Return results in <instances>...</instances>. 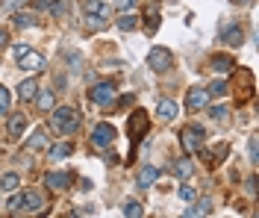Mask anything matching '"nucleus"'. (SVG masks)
Instances as JSON below:
<instances>
[{"label": "nucleus", "instance_id": "20", "mask_svg": "<svg viewBox=\"0 0 259 218\" xmlns=\"http://www.w3.org/2000/svg\"><path fill=\"white\" fill-rule=\"evenodd\" d=\"M71 154H74V148H71L68 142H62V145L50 148V159H65V156H71Z\"/></svg>", "mask_w": 259, "mask_h": 218}, {"label": "nucleus", "instance_id": "34", "mask_svg": "<svg viewBox=\"0 0 259 218\" xmlns=\"http://www.w3.org/2000/svg\"><path fill=\"white\" fill-rule=\"evenodd\" d=\"M236 3H254V0H236Z\"/></svg>", "mask_w": 259, "mask_h": 218}, {"label": "nucleus", "instance_id": "6", "mask_svg": "<svg viewBox=\"0 0 259 218\" xmlns=\"http://www.w3.org/2000/svg\"><path fill=\"white\" fill-rule=\"evenodd\" d=\"M86 15H88L94 24H103V21L109 18V6H106L103 0H88V3H86Z\"/></svg>", "mask_w": 259, "mask_h": 218}, {"label": "nucleus", "instance_id": "21", "mask_svg": "<svg viewBox=\"0 0 259 218\" xmlns=\"http://www.w3.org/2000/svg\"><path fill=\"white\" fill-rule=\"evenodd\" d=\"M18 183H21L18 174H3V180H0V192H15Z\"/></svg>", "mask_w": 259, "mask_h": 218}, {"label": "nucleus", "instance_id": "16", "mask_svg": "<svg viewBox=\"0 0 259 218\" xmlns=\"http://www.w3.org/2000/svg\"><path fill=\"white\" fill-rule=\"evenodd\" d=\"M245 41V32H242V27H233V30H227L224 32V44H230V47H239Z\"/></svg>", "mask_w": 259, "mask_h": 218}, {"label": "nucleus", "instance_id": "19", "mask_svg": "<svg viewBox=\"0 0 259 218\" xmlns=\"http://www.w3.org/2000/svg\"><path fill=\"white\" fill-rule=\"evenodd\" d=\"M35 94H38V109H41V112L53 109V92H50V89H44V92H35Z\"/></svg>", "mask_w": 259, "mask_h": 218}, {"label": "nucleus", "instance_id": "14", "mask_svg": "<svg viewBox=\"0 0 259 218\" xmlns=\"http://www.w3.org/2000/svg\"><path fill=\"white\" fill-rule=\"evenodd\" d=\"M156 112H159L162 121H174V118H177V103H174V100H162Z\"/></svg>", "mask_w": 259, "mask_h": 218}, {"label": "nucleus", "instance_id": "18", "mask_svg": "<svg viewBox=\"0 0 259 218\" xmlns=\"http://www.w3.org/2000/svg\"><path fill=\"white\" fill-rule=\"evenodd\" d=\"M212 68H215L218 74H227V71L233 68V59L224 56V53H218V56H212Z\"/></svg>", "mask_w": 259, "mask_h": 218}, {"label": "nucleus", "instance_id": "24", "mask_svg": "<svg viewBox=\"0 0 259 218\" xmlns=\"http://www.w3.org/2000/svg\"><path fill=\"white\" fill-rule=\"evenodd\" d=\"M142 213H144V210H142V204H139V201H133V198H130V201L124 204V216H127V218H139Z\"/></svg>", "mask_w": 259, "mask_h": 218}, {"label": "nucleus", "instance_id": "15", "mask_svg": "<svg viewBox=\"0 0 259 218\" xmlns=\"http://www.w3.org/2000/svg\"><path fill=\"white\" fill-rule=\"evenodd\" d=\"M156 177H159V171H156L153 165H147V168H142V174H139V186H142V189H147V186H153V183H156Z\"/></svg>", "mask_w": 259, "mask_h": 218}, {"label": "nucleus", "instance_id": "30", "mask_svg": "<svg viewBox=\"0 0 259 218\" xmlns=\"http://www.w3.org/2000/svg\"><path fill=\"white\" fill-rule=\"evenodd\" d=\"M248 151H251V162L257 165V136H251V142H248Z\"/></svg>", "mask_w": 259, "mask_h": 218}, {"label": "nucleus", "instance_id": "22", "mask_svg": "<svg viewBox=\"0 0 259 218\" xmlns=\"http://www.w3.org/2000/svg\"><path fill=\"white\" fill-rule=\"evenodd\" d=\"M118 27H121L124 32H133V30L139 27V21H136V15H130V12H127V15H121V18H118Z\"/></svg>", "mask_w": 259, "mask_h": 218}, {"label": "nucleus", "instance_id": "23", "mask_svg": "<svg viewBox=\"0 0 259 218\" xmlns=\"http://www.w3.org/2000/svg\"><path fill=\"white\" fill-rule=\"evenodd\" d=\"M192 171H195L192 159H180V162L174 165V174H177V177H192Z\"/></svg>", "mask_w": 259, "mask_h": 218}, {"label": "nucleus", "instance_id": "4", "mask_svg": "<svg viewBox=\"0 0 259 218\" xmlns=\"http://www.w3.org/2000/svg\"><path fill=\"white\" fill-rule=\"evenodd\" d=\"M201 145H203V127H198V124L186 127L183 130V148L189 154H195V151H201Z\"/></svg>", "mask_w": 259, "mask_h": 218}, {"label": "nucleus", "instance_id": "29", "mask_svg": "<svg viewBox=\"0 0 259 218\" xmlns=\"http://www.w3.org/2000/svg\"><path fill=\"white\" fill-rule=\"evenodd\" d=\"M209 115H212V118H218V121H227V106H215Z\"/></svg>", "mask_w": 259, "mask_h": 218}, {"label": "nucleus", "instance_id": "13", "mask_svg": "<svg viewBox=\"0 0 259 218\" xmlns=\"http://www.w3.org/2000/svg\"><path fill=\"white\" fill-rule=\"evenodd\" d=\"M35 89H38L35 80H24V83L18 86V97H21V100H32V97H35Z\"/></svg>", "mask_w": 259, "mask_h": 218}, {"label": "nucleus", "instance_id": "27", "mask_svg": "<svg viewBox=\"0 0 259 218\" xmlns=\"http://www.w3.org/2000/svg\"><path fill=\"white\" fill-rule=\"evenodd\" d=\"M9 112V92L0 86V115H6Z\"/></svg>", "mask_w": 259, "mask_h": 218}, {"label": "nucleus", "instance_id": "26", "mask_svg": "<svg viewBox=\"0 0 259 218\" xmlns=\"http://www.w3.org/2000/svg\"><path fill=\"white\" fill-rule=\"evenodd\" d=\"M206 92H209V94H227L230 89H227V83H224V80H218V83H212Z\"/></svg>", "mask_w": 259, "mask_h": 218}, {"label": "nucleus", "instance_id": "33", "mask_svg": "<svg viewBox=\"0 0 259 218\" xmlns=\"http://www.w3.org/2000/svg\"><path fill=\"white\" fill-rule=\"evenodd\" d=\"M6 41H9V35H6V32H3V30H0V47H3V44H6Z\"/></svg>", "mask_w": 259, "mask_h": 218}, {"label": "nucleus", "instance_id": "32", "mask_svg": "<svg viewBox=\"0 0 259 218\" xmlns=\"http://www.w3.org/2000/svg\"><path fill=\"white\" fill-rule=\"evenodd\" d=\"M50 12H53V15H62V12H65V6H62V3H50Z\"/></svg>", "mask_w": 259, "mask_h": 218}, {"label": "nucleus", "instance_id": "8", "mask_svg": "<svg viewBox=\"0 0 259 218\" xmlns=\"http://www.w3.org/2000/svg\"><path fill=\"white\" fill-rule=\"evenodd\" d=\"M206 103H209V92H206V89H192V92H189V97H186V106H189L192 112L203 109Z\"/></svg>", "mask_w": 259, "mask_h": 218}, {"label": "nucleus", "instance_id": "9", "mask_svg": "<svg viewBox=\"0 0 259 218\" xmlns=\"http://www.w3.org/2000/svg\"><path fill=\"white\" fill-rule=\"evenodd\" d=\"M44 183H47L50 189L62 192V189H68V186H71V174H68V171H53V174H47V177H44Z\"/></svg>", "mask_w": 259, "mask_h": 218}, {"label": "nucleus", "instance_id": "3", "mask_svg": "<svg viewBox=\"0 0 259 218\" xmlns=\"http://www.w3.org/2000/svg\"><path fill=\"white\" fill-rule=\"evenodd\" d=\"M171 62H174V56H171L168 47H153V50L147 53V65H150L153 71H168Z\"/></svg>", "mask_w": 259, "mask_h": 218}, {"label": "nucleus", "instance_id": "1", "mask_svg": "<svg viewBox=\"0 0 259 218\" xmlns=\"http://www.w3.org/2000/svg\"><path fill=\"white\" fill-rule=\"evenodd\" d=\"M77 124H80V118H77V109H71V106H62V109H56V112H53V127H56L62 136H71V133L77 130Z\"/></svg>", "mask_w": 259, "mask_h": 218}, {"label": "nucleus", "instance_id": "5", "mask_svg": "<svg viewBox=\"0 0 259 218\" xmlns=\"http://www.w3.org/2000/svg\"><path fill=\"white\" fill-rule=\"evenodd\" d=\"M115 142V127L112 124H97L94 133H91V145L94 148H109Z\"/></svg>", "mask_w": 259, "mask_h": 218}, {"label": "nucleus", "instance_id": "12", "mask_svg": "<svg viewBox=\"0 0 259 218\" xmlns=\"http://www.w3.org/2000/svg\"><path fill=\"white\" fill-rule=\"evenodd\" d=\"M44 145H47V130H44V127H35V133L29 136L27 148H29V151H38V148H44Z\"/></svg>", "mask_w": 259, "mask_h": 218}, {"label": "nucleus", "instance_id": "11", "mask_svg": "<svg viewBox=\"0 0 259 218\" xmlns=\"http://www.w3.org/2000/svg\"><path fill=\"white\" fill-rule=\"evenodd\" d=\"M24 130H27V115H24V112H15V115L9 118V136L18 139Z\"/></svg>", "mask_w": 259, "mask_h": 218}, {"label": "nucleus", "instance_id": "25", "mask_svg": "<svg viewBox=\"0 0 259 218\" xmlns=\"http://www.w3.org/2000/svg\"><path fill=\"white\" fill-rule=\"evenodd\" d=\"M15 24H18V27H32L35 21H32V15H27V12H18V15H15Z\"/></svg>", "mask_w": 259, "mask_h": 218}, {"label": "nucleus", "instance_id": "17", "mask_svg": "<svg viewBox=\"0 0 259 218\" xmlns=\"http://www.w3.org/2000/svg\"><path fill=\"white\" fill-rule=\"evenodd\" d=\"M206 213H212V201H209V198H203V201H201L198 207H189V210H186L183 216L192 218V216H206Z\"/></svg>", "mask_w": 259, "mask_h": 218}, {"label": "nucleus", "instance_id": "2", "mask_svg": "<svg viewBox=\"0 0 259 218\" xmlns=\"http://www.w3.org/2000/svg\"><path fill=\"white\" fill-rule=\"evenodd\" d=\"M15 56H18V65H21L24 71H32V74H35V71L44 68V56L35 53V50H29V47H18Z\"/></svg>", "mask_w": 259, "mask_h": 218}, {"label": "nucleus", "instance_id": "28", "mask_svg": "<svg viewBox=\"0 0 259 218\" xmlns=\"http://www.w3.org/2000/svg\"><path fill=\"white\" fill-rule=\"evenodd\" d=\"M180 198H183V201H189V204H192V201H195V198H198V192H195V189H192V186H183V189H180Z\"/></svg>", "mask_w": 259, "mask_h": 218}, {"label": "nucleus", "instance_id": "7", "mask_svg": "<svg viewBox=\"0 0 259 218\" xmlns=\"http://www.w3.org/2000/svg\"><path fill=\"white\" fill-rule=\"evenodd\" d=\"M112 97H115V86H112V83H97V86L91 89V100H94L97 106L109 103Z\"/></svg>", "mask_w": 259, "mask_h": 218}, {"label": "nucleus", "instance_id": "10", "mask_svg": "<svg viewBox=\"0 0 259 218\" xmlns=\"http://www.w3.org/2000/svg\"><path fill=\"white\" fill-rule=\"evenodd\" d=\"M18 210H27V213H38L41 210V198L35 192H24L21 201H18Z\"/></svg>", "mask_w": 259, "mask_h": 218}, {"label": "nucleus", "instance_id": "31", "mask_svg": "<svg viewBox=\"0 0 259 218\" xmlns=\"http://www.w3.org/2000/svg\"><path fill=\"white\" fill-rule=\"evenodd\" d=\"M139 0H118V9H124V12H130L133 6H136Z\"/></svg>", "mask_w": 259, "mask_h": 218}]
</instances>
